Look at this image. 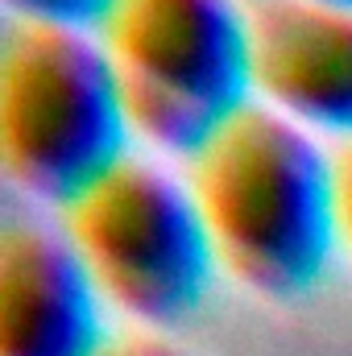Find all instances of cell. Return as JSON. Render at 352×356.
<instances>
[{
	"label": "cell",
	"mask_w": 352,
	"mask_h": 356,
	"mask_svg": "<svg viewBox=\"0 0 352 356\" xmlns=\"http://www.w3.org/2000/svg\"><path fill=\"white\" fill-rule=\"evenodd\" d=\"M216 266L241 286L290 298L336 249L332 145L262 99H245L178 158Z\"/></svg>",
	"instance_id": "cell-1"
},
{
	"label": "cell",
	"mask_w": 352,
	"mask_h": 356,
	"mask_svg": "<svg viewBox=\"0 0 352 356\" xmlns=\"http://www.w3.org/2000/svg\"><path fill=\"white\" fill-rule=\"evenodd\" d=\"M129 145L95 29L8 13L0 25V166L13 186L58 207Z\"/></svg>",
	"instance_id": "cell-2"
},
{
	"label": "cell",
	"mask_w": 352,
	"mask_h": 356,
	"mask_svg": "<svg viewBox=\"0 0 352 356\" xmlns=\"http://www.w3.org/2000/svg\"><path fill=\"white\" fill-rule=\"evenodd\" d=\"M54 224L95 282L104 307L141 327H175L199 311L216 253L182 170L129 145L54 207Z\"/></svg>",
	"instance_id": "cell-3"
},
{
	"label": "cell",
	"mask_w": 352,
	"mask_h": 356,
	"mask_svg": "<svg viewBox=\"0 0 352 356\" xmlns=\"http://www.w3.org/2000/svg\"><path fill=\"white\" fill-rule=\"evenodd\" d=\"M133 141L186 158L249 91L241 0H108L91 25Z\"/></svg>",
	"instance_id": "cell-4"
},
{
	"label": "cell",
	"mask_w": 352,
	"mask_h": 356,
	"mask_svg": "<svg viewBox=\"0 0 352 356\" xmlns=\"http://www.w3.org/2000/svg\"><path fill=\"white\" fill-rule=\"evenodd\" d=\"M249 91L311 133L352 137V4L241 0Z\"/></svg>",
	"instance_id": "cell-5"
},
{
	"label": "cell",
	"mask_w": 352,
	"mask_h": 356,
	"mask_svg": "<svg viewBox=\"0 0 352 356\" xmlns=\"http://www.w3.org/2000/svg\"><path fill=\"white\" fill-rule=\"evenodd\" d=\"M108 340L104 298L58 224H0V356H91Z\"/></svg>",
	"instance_id": "cell-6"
},
{
	"label": "cell",
	"mask_w": 352,
	"mask_h": 356,
	"mask_svg": "<svg viewBox=\"0 0 352 356\" xmlns=\"http://www.w3.org/2000/svg\"><path fill=\"white\" fill-rule=\"evenodd\" d=\"M332 220L336 245L352 257V137L332 141Z\"/></svg>",
	"instance_id": "cell-7"
},
{
	"label": "cell",
	"mask_w": 352,
	"mask_h": 356,
	"mask_svg": "<svg viewBox=\"0 0 352 356\" xmlns=\"http://www.w3.org/2000/svg\"><path fill=\"white\" fill-rule=\"evenodd\" d=\"M91 356H191V353H186V348H178L166 332L133 323V327L108 332V340H104Z\"/></svg>",
	"instance_id": "cell-8"
},
{
	"label": "cell",
	"mask_w": 352,
	"mask_h": 356,
	"mask_svg": "<svg viewBox=\"0 0 352 356\" xmlns=\"http://www.w3.org/2000/svg\"><path fill=\"white\" fill-rule=\"evenodd\" d=\"M8 13L21 17H42V21H67V25H95L108 0H4Z\"/></svg>",
	"instance_id": "cell-9"
},
{
	"label": "cell",
	"mask_w": 352,
	"mask_h": 356,
	"mask_svg": "<svg viewBox=\"0 0 352 356\" xmlns=\"http://www.w3.org/2000/svg\"><path fill=\"white\" fill-rule=\"evenodd\" d=\"M336 4H352V0H336Z\"/></svg>",
	"instance_id": "cell-10"
}]
</instances>
